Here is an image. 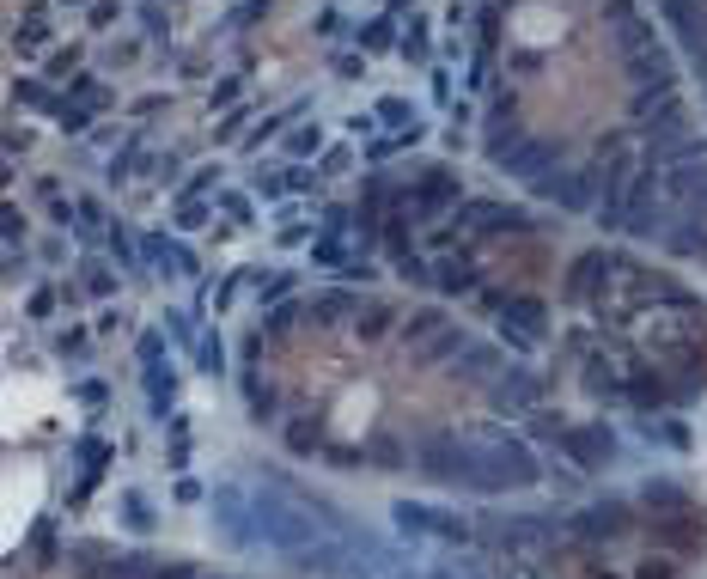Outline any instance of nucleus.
<instances>
[{
  "mask_svg": "<svg viewBox=\"0 0 707 579\" xmlns=\"http://www.w3.org/2000/svg\"><path fill=\"white\" fill-rule=\"evenodd\" d=\"M348 159H354L348 147H324V159H317V177H336V171L348 165Z\"/></svg>",
  "mask_w": 707,
  "mask_h": 579,
  "instance_id": "24",
  "label": "nucleus"
},
{
  "mask_svg": "<svg viewBox=\"0 0 707 579\" xmlns=\"http://www.w3.org/2000/svg\"><path fill=\"white\" fill-rule=\"evenodd\" d=\"M470 226H482V232H506V226L525 232L531 220H525L518 207H501V202H464V207H458V220H451L439 239H458V232H470Z\"/></svg>",
  "mask_w": 707,
  "mask_h": 579,
  "instance_id": "5",
  "label": "nucleus"
},
{
  "mask_svg": "<svg viewBox=\"0 0 707 579\" xmlns=\"http://www.w3.org/2000/svg\"><path fill=\"white\" fill-rule=\"evenodd\" d=\"M86 348H92V330H62V336H55V354H62V360H86Z\"/></svg>",
  "mask_w": 707,
  "mask_h": 579,
  "instance_id": "22",
  "label": "nucleus"
},
{
  "mask_svg": "<svg viewBox=\"0 0 707 579\" xmlns=\"http://www.w3.org/2000/svg\"><path fill=\"white\" fill-rule=\"evenodd\" d=\"M238 92H244V80H220V86H214V92H207V110H226V104H238Z\"/></svg>",
  "mask_w": 707,
  "mask_h": 579,
  "instance_id": "23",
  "label": "nucleus"
},
{
  "mask_svg": "<svg viewBox=\"0 0 707 579\" xmlns=\"http://www.w3.org/2000/svg\"><path fill=\"white\" fill-rule=\"evenodd\" d=\"M140 256H147V269L171 274V281H196V256L177 239H165V232H147V239H140Z\"/></svg>",
  "mask_w": 707,
  "mask_h": 579,
  "instance_id": "7",
  "label": "nucleus"
},
{
  "mask_svg": "<svg viewBox=\"0 0 707 579\" xmlns=\"http://www.w3.org/2000/svg\"><path fill=\"white\" fill-rule=\"evenodd\" d=\"M287 287H293V274H269V281H263V299H281Z\"/></svg>",
  "mask_w": 707,
  "mask_h": 579,
  "instance_id": "31",
  "label": "nucleus"
},
{
  "mask_svg": "<svg viewBox=\"0 0 707 579\" xmlns=\"http://www.w3.org/2000/svg\"><path fill=\"white\" fill-rule=\"evenodd\" d=\"M80 68V43H68L62 55H49V73H73Z\"/></svg>",
  "mask_w": 707,
  "mask_h": 579,
  "instance_id": "29",
  "label": "nucleus"
},
{
  "mask_svg": "<svg viewBox=\"0 0 707 579\" xmlns=\"http://www.w3.org/2000/svg\"><path fill=\"white\" fill-rule=\"evenodd\" d=\"M214 518H220V531H226L238 549L263 543V531H257V507H250V488H214Z\"/></svg>",
  "mask_w": 707,
  "mask_h": 579,
  "instance_id": "3",
  "label": "nucleus"
},
{
  "mask_svg": "<svg viewBox=\"0 0 707 579\" xmlns=\"http://www.w3.org/2000/svg\"><path fill=\"white\" fill-rule=\"evenodd\" d=\"M287 159H293V165H299V159H324V129H317V122H311V129H293V135H287Z\"/></svg>",
  "mask_w": 707,
  "mask_h": 579,
  "instance_id": "16",
  "label": "nucleus"
},
{
  "mask_svg": "<svg viewBox=\"0 0 707 579\" xmlns=\"http://www.w3.org/2000/svg\"><path fill=\"white\" fill-rule=\"evenodd\" d=\"M391 518H397L403 531H415V537H445V543H464V537H470V524H464L458 512L421 507V500H397V507H391Z\"/></svg>",
  "mask_w": 707,
  "mask_h": 579,
  "instance_id": "4",
  "label": "nucleus"
},
{
  "mask_svg": "<svg viewBox=\"0 0 707 579\" xmlns=\"http://www.w3.org/2000/svg\"><path fill=\"white\" fill-rule=\"evenodd\" d=\"M214 202L226 207V220H232V226H250V220H257V207H250V196H244V189H220Z\"/></svg>",
  "mask_w": 707,
  "mask_h": 579,
  "instance_id": "18",
  "label": "nucleus"
},
{
  "mask_svg": "<svg viewBox=\"0 0 707 579\" xmlns=\"http://www.w3.org/2000/svg\"><path fill=\"white\" fill-rule=\"evenodd\" d=\"M421 476L445 482V488H470V494H506V488H531L537 482V457L518 440H458L439 433L415 451Z\"/></svg>",
  "mask_w": 707,
  "mask_h": 579,
  "instance_id": "1",
  "label": "nucleus"
},
{
  "mask_svg": "<svg viewBox=\"0 0 707 579\" xmlns=\"http://www.w3.org/2000/svg\"><path fill=\"white\" fill-rule=\"evenodd\" d=\"M165 330H171V341H183V348L202 341V336H189V317H183V311H165Z\"/></svg>",
  "mask_w": 707,
  "mask_h": 579,
  "instance_id": "26",
  "label": "nucleus"
},
{
  "mask_svg": "<svg viewBox=\"0 0 707 579\" xmlns=\"http://www.w3.org/2000/svg\"><path fill=\"white\" fill-rule=\"evenodd\" d=\"M140 373H147V409L165 415L171 403H177V366H171V360H153V366H140Z\"/></svg>",
  "mask_w": 707,
  "mask_h": 579,
  "instance_id": "10",
  "label": "nucleus"
},
{
  "mask_svg": "<svg viewBox=\"0 0 707 579\" xmlns=\"http://www.w3.org/2000/svg\"><path fill=\"white\" fill-rule=\"evenodd\" d=\"M80 293H86V299H110V293H116V274L104 269V263H86V269H80Z\"/></svg>",
  "mask_w": 707,
  "mask_h": 579,
  "instance_id": "17",
  "label": "nucleus"
},
{
  "mask_svg": "<svg viewBox=\"0 0 707 579\" xmlns=\"http://www.w3.org/2000/svg\"><path fill=\"white\" fill-rule=\"evenodd\" d=\"M250 507H257V531H263V543L281 549L287 561H299L305 549H317V543H330L336 531H324L317 524V512L299 507L287 488H274V482H257L250 488Z\"/></svg>",
  "mask_w": 707,
  "mask_h": 579,
  "instance_id": "2",
  "label": "nucleus"
},
{
  "mask_svg": "<svg viewBox=\"0 0 707 579\" xmlns=\"http://www.w3.org/2000/svg\"><path fill=\"white\" fill-rule=\"evenodd\" d=\"M43 43H49V6H25L19 25H13V49H19V55H37Z\"/></svg>",
  "mask_w": 707,
  "mask_h": 579,
  "instance_id": "9",
  "label": "nucleus"
},
{
  "mask_svg": "<svg viewBox=\"0 0 707 579\" xmlns=\"http://www.w3.org/2000/svg\"><path fill=\"white\" fill-rule=\"evenodd\" d=\"M397 49H403V62L427 68V55H433V49H427V19H421V13L408 19V31H403V43H397Z\"/></svg>",
  "mask_w": 707,
  "mask_h": 579,
  "instance_id": "15",
  "label": "nucleus"
},
{
  "mask_svg": "<svg viewBox=\"0 0 707 579\" xmlns=\"http://www.w3.org/2000/svg\"><path fill=\"white\" fill-rule=\"evenodd\" d=\"M391 37H397V19H391V13H378V19H366V25H360V37H354V43H360V55H378V49H391Z\"/></svg>",
  "mask_w": 707,
  "mask_h": 579,
  "instance_id": "14",
  "label": "nucleus"
},
{
  "mask_svg": "<svg viewBox=\"0 0 707 579\" xmlns=\"http://www.w3.org/2000/svg\"><path fill=\"white\" fill-rule=\"evenodd\" d=\"M122 512H129V524H135V531H147V507H140L135 494H122Z\"/></svg>",
  "mask_w": 707,
  "mask_h": 579,
  "instance_id": "30",
  "label": "nucleus"
},
{
  "mask_svg": "<svg viewBox=\"0 0 707 579\" xmlns=\"http://www.w3.org/2000/svg\"><path fill=\"white\" fill-rule=\"evenodd\" d=\"M62 6H92V0H62Z\"/></svg>",
  "mask_w": 707,
  "mask_h": 579,
  "instance_id": "35",
  "label": "nucleus"
},
{
  "mask_svg": "<svg viewBox=\"0 0 707 579\" xmlns=\"http://www.w3.org/2000/svg\"><path fill=\"white\" fill-rule=\"evenodd\" d=\"M159 31H165V13H159V0H153V6H147V37L159 43Z\"/></svg>",
  "mask_w": 707,
  "mask_h": 579,
  "instance_id": "33",
  "label": "nucleus"
},
{
  "mask_svg": "<svg viewBox=\"0 0 707 579\" xmlns=\"http://www.w3.org/2000/svg\"><path fill=\"white\" fill-rule=\"evenodd\" d=\"M73 397H80L86 409H104V384H98V378H86V384H73Z\"/></svg>",
  "mask_w": 707,
  "mask_h": 579,
  "instance_id": "27",
  "label": "nucleus"
},
{
  "mask_svg": "<svg viewBox=\"0 0 707 579\" xmlns=\"http://www.w3.org/2000/svg\"><path fill=\"white\" fill-rule=\"evenodd\" d=\"M488 153H494V165H501V171H518V177H531V183H537V177H549V147H543V140H525V135L506 140L501 135Z\"/></svg>",
  "mask_w": 707,
  "mask_h": 579,
  "instance_id": "6",
  "label": "nucleus"
},
{
  "mask_svg": "<svg viewBox=\"0 0 707 579\" xmlns=\"http://www.w3.org/2000/svg\"><path fill=\"white\" fill-rule=\"evenodd\" d=\"M293 116H299V104H293V110H274V116H263V122L250 129V140H244V147H263V140H274L287 122H293Z\"/></svg>",
  "mask_w": 707,
  "mask_h": 579,
  "instance_id": "20",
  "label": "nucleus"
},
{
  "mask_svg": "<svg viewBox=\"0 0 707 579\" xmlns=\"http://www.w3.org/2000/svg\"><path fill=\"white\" fill-rule=\"evenodd\" d=\"M68 104H80V110H92V116H98V110H110V86H104L98 73H73V98Z\"/></svg>",
  "mask_w": 707,
  "mask_h": 579,
  "instance_id": "12",
  "label": "nucleus"
},
{
  "mask_svg": "<svg viewBox=\"0 0 707 579\" xmlns=\"http://www.w3.org/2000/svg\"><path fill=\"white\" fill-rule=\"evenodd\" d=\"M49 311H55V287H37L25 299V317H49Z\"/></svg>",
  "mask_w": 707,
  "mask_h": 579,
  "instance_id": "25",
  "label": "nucleus"
},
{
  "mask_svg": "<svg viewBox=\"0 0 707 579\" xmlns=\"http://www.w3.org/2000/svg\"><path fill=\"white\" fill-rule=\"evenodd\" d=\"M104 25H116V6H110V0H98V6H92V31H104Z\"/></svg>",
  "mask_w": 707,
  "mask_h": 579,
  "instance_id": "32",
  "label": "nucleus"
},
{
  "mask_svg": "<svg viewBox=\"0 0 707 579\" xmlns=\"http://www.w3.org/2000/svg\"><path fill=\"white\" fill-rule=\"evenodd\" d=\"M196 366H202V373H214V378H220V366H226V348H220V336H214V330H202V341H196Z\"/></svg>",
  "mask_w": 707,
  "mask_h": 579,
  "instance_id": "19",
  "label": "nucleus"
},
{
  "mask_svg": "<svg viewBox=\"0 0 707 579\" xmlns=\"http://www.w3.org/2000/svg\"><path fill=\"white\" fill-rule=\"evenodd\" d=\"M177 226H207V207L202 202H177Z\"/></svg>",
  "mask_w": 707,
  "mask_h": 579,
  "instance_id": "28",
  "label": "nucleus"
},
{
  "mask_svg": "<svg viewBox=\"0 0 707 579\" xmlns=\"http://www.w3.org/2000/svg\"><path fill=\"white\" fill-rule=\"evenodd\" d=\"M104 244H110V256H116L122 269H140V263H147V256H140V239L122 226V220H116V226H104Z\"/></svg>",
  "mask_w": 707,
  "mask_h": 579,
  "instance_id": "13",
  "label": "nucleus"
},
{
  "mask_svg": "<svg viewBox=\"0 0 707 579\" xmlns=\"http://www.w3.org/2000/svg\"><path fill=\"white\" fill-rule=\"evenodd\" d=\"M427 140V122H415V129H391V135H378L366 147V159H397V153H408V147H421Z\"/></svg>",
  "mask_w": 707,
  "mask_h": 579,
  "instance_id": "11",
  "label": "nucleus"
},
{
  "mask_svg": "<svg viewBox=\"0 0 707 579\" xmlns=\"http://www.w3.org/2000/svg\"><path fill=\"white\" fill-rule=\"evenodd\" d=\"M403 6H408V0H384V13H391V19H397V13H403Z\"/></svg>",
  "mask_w": 707,
  "mask_h": 579,
  "instance_id": "34",
  "label": "nucleus"
},
{
  "mask_svg": "<svg viewBox=\"0 0 707 579\" xmlns=\"http://www.w3.org/2000/svg\"><path fill=\"white\" fill-rule=\"evenodd\" d=\"M299 189H317V171H299V165H263L257 171V196H269V202L299 196Z\"/></svg>",
  "mask_w": 707,
  "mask_h": 579,
  "instance_id": "8",
  "label": "nucleus"
},
{
  "mask_svg": "<svg viewBox=\"0 0 707 579\" xmlns=\"http://www.w3.org/2000/svg\"><path fill=\"white\" fill-rule=\"evenodd\" d=\"M372 116H378V122H397V129H415V110H408L403 98H378V104H372Z\"/></svg>",
  "mask_w": 707,
  "mask_h": 579,
  "instance_id": "21",
  "label": "nucleus"
}]
</instances>
